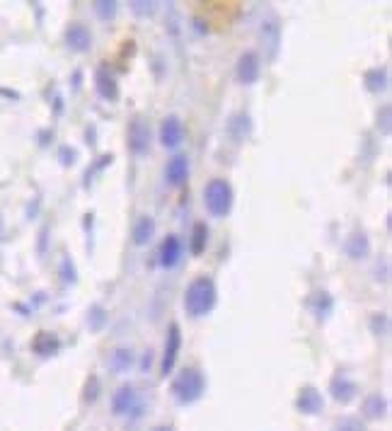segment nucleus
Returning a JSON list of instances; mask_svg holds the SVG:
<instances>
[{
	"label": "nucleus",
	"instance_id": "obj_10",
	"mask_svg": "<svg viewBox=\"0 0 392 431\" xmlns=\"http://www.w3.org/2000/svg\"><path fill=\"white\" fill-rule=\"evenodd\" d=\"M182 257V242L177 235H170L165 237V242H162L160 247V265L165 267V269H172V267L180 262Z\"/></svg>",
	"mask_w": 392,
	"mask_h": 431
},
{
	"label": "nucleus",
	"instance_id": "obj_17",
	"mask_svg": "<svg viewBox=\"0 0 392 431\" xmlns=\"http://www.w3.org/2000/svg\"><path fill=\"white\" fill-rule=\"evenodd\" d=\"M150 431H172V427H165V424H160V427H155V429H150Z\"/></svg>",
	"mask_w": 392,
	"mask_h": 431
},
{
	"label": "nucleus",
	"instance_id": "obj_11",
	"mask_svg": "<svg viewBox=\"0 0 392 431\" xmlns=\"http://www.w3.org/2000/svg\"><path fill=\"white\" fill-rule=\"evenodd\" d=\"M298 407L303 409V412H308V414H315V412L322 409V398H320V393L315 388H305L303 393H300Z\"/></svg>",
	"mask_w": 392,
	"mask_h": 431
},
{
	"label": "nucleus",
	"instance_id": "obj_8",
	"mask_svg": "<svg viewBox=\"0 0 392 431\" xmlns=\"http://www.w3.org/2000/svg\"><path fill=\"white\" fill-rule=\"evenodd\" d=\"M165 177H167V182H170L172 187L185 185L187 177H189V160H187L185 155H175V158L167 162Z\"/></svg>",
	"mask_w": 392,
	"mask_h": 431
},
{
	"label": "nucleus",
	"instance_id": "obj_6",
	"mask_svg": "<svg viewBox=\"0 0 392 431\" xmlns=\"http://www.w3.org/2000/svg\"><path fill=\"white\" fill-rule=\"evenodd\" d=\"M129 143H131V150H134L136 155L146 153L148 146H150V131H148L146 121L141 119V116H136V119L131 121V126H129Z\"/></svg>",
	"mask_w": 392,
	"mask_h": 431
},
{
	"label": "nucleus",
	"instance_id": "obj_1",
	"mask_svg": "<svg viewBox=\"0 0 392 431\" xmlns=\"http://www.w3.org/2000/svg\"><path fill=\"white\" fill-rule=\"evenodd\" d=\"M216 306V283L211 276H196L185 291V311L191 318H203Z\"/></svg>",
	"mask_w": 392,
	"mask_h": 431
},
{
	"label": "nucleus",
	"instance_id": "obj_2",
	"mask_svg": "<svg viewBox=\"0 0 392 431\" xmlns=\"http://www.w3.org/2000/svg\"><path fill=\"white\" fill-rule=\"evenodd\" d=\"M203 388H206L203 373L198 368H185V371L177 373L175 383H172V395H175L180 405H189L201 398Z\"/></svg>",
	"mask_w": 392,
	"mask_h": 431
},
{
	"label": "nucleus",
	"instance_id": "obj_15",
	"mask_svg": "<svg viewBox=\"0 0 392 431\" xmlns=\"http://www.w3.org/2000/svg\"><path fill=\"white\" fill-rule=\"evenodd\" d=\"M206 237H208L206 226H203V223H196L194 235H191V252H194V255H201L203 252V247H206Z\"/></svg>",
	"mask_w": 392,
	"mask_h": 431
},
{
	"label": "nucleus",
	"instance_id": "obj_14",
	"mask_svg": "<svg viewBox=\"0 0 392 431\" xmlns=\"http://www.w3.org/2000/svg\"><path fill=\"white\" fill-rule=\"evenodd\" d=\"M97 88H100V95L107 100H116V83L111 78H107L104 70H97Z\"/></svg>",
	"mask_w": 392,
	"mask_h": 431
},
{
	"label": "nucleus",
	"instance_id": "obj_4",
	"mask_svg": "<svg viewBox=\"0 0 392 431\" xmlns=\"http://www.w3.org/2000/svg\"><path fill=\"white\" fill-rule=\"evenodd\" d=\"M180 347H182V332L177 324H170V332H167V342H165V354H162V376L175 368V361H177V354H180Z\"/></svg>",
	"mask_w": 392,
	"mask_h": 431
},
{
	"label": "nucleus",
	"instance_id": "obj_12",
	"mask_svg": "<svg viewBox=\"0 0 392 431\" xmlns=\"http://www.w3.org/2000/svg\"><path fill=\"white\" fill-rule=\"evenodd\" d=\"M152 230H155V223H152V218H139L134 226V242L136 245H146L148 240L152 237Z\"/></svg>",
	"mask_w": 392,
	"mask_h": 431
},
{
	"label": "nucleus",
	"instance_id": "obj_16",
	"mask_svg": "<svg viewBox=\"0 0 392 431\" xmlns=\"http://www.w3.org/2000/svg\"><path fill=\"white\" fill-rule=\"evenodd\" d=\"M339 380H342V388H339L337 383H332V393H334V398H337V400H344V402H346V400L354 398L356 385H354V383H349V380H346V378H339Z\"/></svg>",
	"mask_w": 392,
	"mask_h": 431
},
{
	"label": "nucleus",
	"instance_id": "obj_7",
	"mask_svg": "<svg viewBox=\"0 0 392 431\" xmlns=\"http://www.w3.org/2000/svg\"><path fill=\"white\" fill-rule=\"evenodd\" d=\"M259 78V58L254 52H247L237 61V80L245 85H252Z\"/></svg>",
	"mask_w": 392,
	"mask_h": 431
},
{
	"label": "nucleus",
	"instance_id": "obj_13",
	"mask_svg": "<svg viewBox=\"0 0 392 431\" xmlns=\"http://www.w3.org/2000/svg\"><path fill=\"white\" fill-rule=\"evenodd\" d=\"M68 39H70V44H73L78 52H85V49L90 47V32L85 27H73L70 29V34H68Z\"/></svg>",
	"mask_w": 392,
	"mask_h": 431
},
{
	"label": "nucleus",
	"instance_id": "obj_9",
	"mask_svg": "<svg viewBox=\"0 0 392 431\" xmlns=\"http://www.w3.org/2000/svg\"><path fill=\"white\" fill-rule=\"evenodd\" d=\"M134 402H136V390L131 388V385H121V388L114 393V398H111V412H114L116 417L129 414L131 407H134Z\"/></svg>",
	"mask_w": 392,
	"mask_h": 431
},
{
	"label": "nucleus",
	"instance_id": "obj_3",
	"mask_svg": "<svg viewBox=\"0 0 392 431\" xmlns=\"http://www.w3.org/2000/svg\"><path fill=\"white\" fill-rule=\"evenodd\" d=\"M203 201L211 216L223 218L233 209V189L226 180H211L203 189Z\"/></svg>",
	"mask_w": 392,
	"mask_h": 431
},
{
	"label": "nucleus",
	"instance_id": "obj_5",
	"mask_svg": "<svg viewBox=\"0 0 392 431\" xmlns=\"http://www.w3.org/2000/svg\"><path fill=\"white\" fill-rule=\"evenodd\" d=\"M160 141L165 148H177V146H182V141H185V126H182L180 116H167V119L162 121Z\"/></svg>",
	"mask_w": 392,
	"mask_h": 431
}]
</instances>
